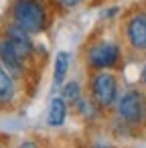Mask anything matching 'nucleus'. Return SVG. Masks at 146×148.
<instances>
[{
    "label": "nucleus",
    "instance_id": "nucleus-3",
    "mask_svg": "<svg viewBox=\"0 0 146 148\" xmlns=\"http://www.w3.org/2000/svg\"><path fill=\"white\" fill-rule=\"evenodd\" d=\"M114 110L118 122L124 128H140L146 122V93L142 89H126L120 93Z\"/></svg>",
    "mask_w": 146,
    "mask_h": 148
},
{
    "label": "nucleus",
    "instance_id": "nucleus-7",
    "mask_svg": "<svg viewBox=\"0 0 146 148\" xmlns=\"http://www.w3.org/2000/svg\"><path fill=\"white\" fill-rule=\"evenodd\" d=\"M0 63L4 65V69H6L14 79L25 77L27 65H29V63L16 53V49L10 45V41H8L4 35H0Z\"/></svg>",
    "mask_w": 146,
    "mask_h": 148
},
{
    "label": "nucleus",
    "instance_id": "nucleus-2",
    "mask_svg": "<svg viewBox=\"0 0 146 148\" xmlns=\"http://www.w3.org/2000/svg\"><path fill=\"white\" fill-rule=\"evenodd\" d=\"M87 95L89 99L101 110L110 112L116 108V101L120 97V81L112 71H93L87 81Z\"/></svg>",
    "mask_w": 146,
    "mask_h": 148
},
{
    "label": "nucleus",
    "instance_id": "nucleus-14",
    "mask_svg": "<svg viewBox=\"0 0 146 148\" xmlns=\"http://www.w3.org/2000/svg\"><path fill=\"white\" fill-rule=\"evenodd\" d=\"M19 148H43V146H41L39 140H25V142L19 144Z\"/></svg>",
    "mask_w": 146,
    "mask_h": 148
},
{
    "label": "nucleus",
    "instance_id": "nucleus-8",
    "mask_svg": "<svg viewBox=\"0 0 146 148\" xmlns=\"http://www.w3.org/2000/svg\"><path fill=\"white\" fill-rule=\"evenodd\" d=\"M67 112H69V106H67V101H65L61 95L51 97V101H49V112H47V124L53 126V128L63 126L65 120H67Z\"/></svg>",
    "mask_w": 146,
    "mask_h": 148
},
{
    "label": "nucleus",
    "instance_id": "nucleus-12",
    "mask_svg": "<svg viewBox=\"0 0 146 148\" xmlns=\"http://www.w3.org/2000/svg\"><path fill=\"white\" fill-rule=\"evenodd\" d=\"M81 95H83V89H81V83H79L77 79L65 81V83L61 85V97L67 101V106H73Z\"/></svg>",
    "mask_w": 146,
    "mask_h": 148
},
{
    "label": "nucleus",
    "instance_id": "nucleus-17",
    "mask_svg": "<svg viewBox=\"0 0 146 148\" xmlns=\"http://www.w3.org/2000/svg\"><path fill=\"white\" fill-rule=\"evenodd\" d=\"M0 148H4V146H2V144H0Z\"/></svg>",
    "mask_w": 146,
    "mask_h": 148
},
{
    "label": "nucleus",
    "instance_id": "nucleus-10",
    "mask_svg": "<svg viewBox=\"0 0 146 148\" xmlns=\"http://www.w3.org/2000/svg\"><path fill=\"white\" fill-rule=\"evenodd\" d=\"M69 53L65 51H59L57 57H55V65H53V83L55 85H63L65 79H67V71H69Z\"/></svg>",
    "mask_w": 146,
    "mask_h": 148
},
{
    "label": "nucleus",
    "instance_id": "nucleus-1",
    "mask_svg": "<svg viewBox=\"0 0 146 148\" xmlns=\"http://www.w3.org/2000/svg\"><path fill=\"white\" fill-rule=\"evenodd\" d=\"M10 18L31 37L45 33L49 29L47 0H14L10 6Z\"/></svg>",
    "mask_w": 146,
    "mask_h": 148
},
{
    "label": "nucleus",
    "instance_id": "nucleus-18",
    "mask_svg": "<svg viewBox=\"0 0 146 148\" xmlns=\"http://www.w3.org/2000/svg\"><path fill=\"white\" fill-rule=\"evenodd\" d=\"M144 14H146V10H144Z\"/></svg>",
    "mask_w": 146,
    "mask_h": 148
},
{
    "label": "nucleus",
    "instance_id": "nucleus-13",
    "mask_svg": "<svg viewBox=\"0 0 146 148\" xmlns=\"http://www.w3.org/2000/svg\"><path fill=\"white\" fill-rule=\"evenodd\" d=\"M81 2H83V0H57V4H59L61 8H65V10L75 8V6H79Z\"/></svg>",
    "mask_w": 146,
    "mask_h": 148
},
{
    "label": "nucleus",
    "instance_id": "nucleus-16",
    "mask_svg": "<svg viewBox=\"0 0 146 148\" xmlns=\"http://www.w3.org/2000/svg\"><path fill=\"white\" fill-rule=\"evenodd\" d=\"M91 148H110V146H108V144H93Z\"/></svg>",
    "mask_w": 146,
    "mask_h": 148
},
{
    "label": "nucleus",
    "instance_id": "nucleus-4",
    "mask_svg": "<svg viewBox=\"0 0 146 148\" xmlns=\"http://www.w3.org/2000/svg\"><path fill=\"white\" fill-rule=\"evenodd\" d=\"M122 61V47L116 41H93L85 51V63L91 71H112Z\"/></svg>",
    "mask_w": 146,
    "mask_h": 148
},
{
    "label": "nucleus",
    "instance_id": "nucleus-9",
    "mask_svg": "<svg viewBox=\"0 0 146 148\" xmlns=\"http://www.w3.org/2000/svg\"><path fill=\"white\" fill-rule=\"evenodd\" d=\"M16 95V85L14 77L4 69V65L0 63V106H8Z\"/></svg>",
    "mask_w": 146,
    "mask_h": 148
},
{
    "label": "nucleus",
    "instance_id": "nucleus-6",
    "mask_svg": "<svg viewBox=\"0 0 146 148\" xmlns=\"http://www.w3.org/2000/svg\"><path fill=\"white\" fill-rule=\"evenodd\" d=\"M2 35L10 41V45L16 49V53H19L27 63L33 61V57H35V53H37V47H35V43H33V39H31V35H29L27 31H23L19 25H14V23L10 21V23L4 25Z\"/></svg>",
    "mask_w": 146,
    "mask_h": 148
},
{
    "label": "nucleus",
    "instance_id": "nucleus-11",
    "mask_svg": "<svg viewBox=\"0 0 146 148\" xmlns=\"http://www.w3.org/2000/svg\"><path fill=\"white\" fill-rule=\"evenodd\" d=\"M71 108H73L81 118H85V120H95V118L101 114V110H99V108L89 99V95H87V97H83V95H81V97H79Z\"/></svg>",
    "mask_w": 146,
    "mask_h": 148
},
{
    "label": "nucleus",
    "instance_id": "nucleus-5",
    "mask_svg": "<svg viewBox=\"0 0 146 148\" xmlns=\"http://www.w3.org/2000/svg\"><path fill=\"white\" fill-rule=\"evenodd\" d=\"M124 39L132 51L146 53V14H144V10H134L126 16Z\"/></svg>",
    "mask_w": 146,
    "mask_h": 148
},
{
    "label": "nucleus",
    "instance_id": "nucleus-15",
    "mask_svg": "<svg viewBox=\"0 0 146 148\" xmlns=\"http://www.w3.org/2000/svg\"><path fill=\"white\" fill-rule=\"evenodd\" d=\"M140 79H142V85H144V89H146V65L142 67V75H140Z\"/></svg>",
    "mask_w": 146,
    "mask_h": 148
}]
</instances>
